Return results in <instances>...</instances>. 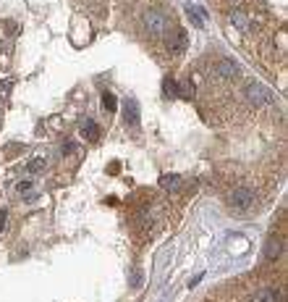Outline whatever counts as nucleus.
Wrapping results in <instances>:
<instances>
[{"mask_svg": "<svg viewBox=\"0 0 288 302\" xmlns=\"http://www.w3.org/2000/svg\"><path fill=\"white\" fill-rule=\"evenodd\" d=\"M173 19L165 11H160V8H152L150 13L144 16V26H147V32L152 34V37H165L168 34V29H171V24Z\"/></svg>", "mask_w": 288, "mask_h": 302, "instance_id": "obj_1", "label": "nucleus"}, {"mask_svg": "<svg viewBox=\"0 0 288 302\" xmlns=\"http://www.w3.org/2000/svg\"><path fill=\"white\" fill-rule=\"evenodd\" d=\"M228 203H230V208H233L236 213H252L254 205H257V197H254V192H252V189L238 187V189L230 192Z\"/></svg>", "mask_w": 288, "mask_h": 302, "instance_id": "obj_2", "label": "nucleus"}, {"mask_svg": "<svg viewBox=\"0 0 288 302\" xmlns=\"http://www.w3.org/2000/svg\"><path fill=\"white\" fill-rule=\"evenodd\" d=\"M246 100L252 105L265 108V105H273V92L265 84H259V81H249L246 84Z\"/></svg>", "mask_w": 288, "mask_h": 302, "instance_id": "obj_3", "label": "nucleus"}, {"mask_svg": "<svg viewBox=\"0 0 288 302\" xmlns=\"http://www.w3.org/2000/svg\"><path fill=\"white\" fill-rule=\"evenodd\" d=\"M215 74L223 79V81H230V79H236L238 76V66L230 58H223L220 63H218V69H215Z\"/></svg>", "mask_w": 288, "mask_h": 302, "instance_id": "obj_4", "label": "nucleus"}, {"mask_svg": "<svg viewBox=\"0 0 288 302\" xmlns=\"http://www.w3.org/2000/svg\"><path fill=\"white\" fill-rule=\"evenodd\" d=\"M265 260H278L281 258V252H283V242L278 239V236H270V239L265 242Z\"/></svg>", "mask_w": 288, "mask_h": 302, "instance_id": "obj_5", "label": "nucleus"}, {"mask_svg": "<svg viewBox=\"0 0 288 302\" xmlns=\"http://www.w3.org/2000/svg\"><path fill=\"white\" fill-rule=\"evenodd\" d=\"M123 121H126V126H131V129H136V126H139V105H136V100H128V103H126Z\"/></svg>", "mask_w": 288, "mask_h": 302, "instance_id": "obj_6", "label": "nucleus"}, {"mask_svg": "<svg viewBox=\"0 0 288 302\" xmlns=\"http://www.w3.org/2000/svg\"><path fill=\"white\" fill-rule=\"evenodd\" d=\"M181 184H183V179L178 176V173H165V176H160V187L165 192H175Z\"/></svg>", "mask_w": 288, "mask_h": 302, "instance_id": "obj_7", "label": "nucleus"}, {"mask_svg": "<svg viewBox=\"0 0 288 302\" xmlns=\"http://www.w3.org/2000/svg\"><path fill=\"white\" fill-rule=\"evenodd\" d=\"M230 21H233V26L241 29V32L249 29V16H246V11H241V8H233V11H230Z\"/></svg>", "mask_w": 288, "mask_h": 302, "instance_id": "obj_8", "label": "nucleus"}, {"mask_svg": "<svg viewBox=\"0 0 288 302\" xmlns=\"http://www.w3.org/2000/svg\"><path fill=\"white\" fill-rule=\"evenodd\" d=\"M81 137L89 142H97L100 140V129H97V124L95 121H81Z\"/></svg>", "mask_w": 288, "mask_h": 302, "instance_id": "obj_9", "label": "nucleus"}, {"mask_svg": "<svg viewBox=\"0 0 288 302\" xmlns=\"http://www.w3.org/2000/svg\"><path fill=\"white\" fill-rule=\"evenodd\" d=\"M278 300H281L278 289H262V292H257V295L252 297V302H278Z\"/></svg>", "mask_w": 288, "mask_h": 302, "instance_id": "obj_10", "label": "nucleus"}, {"mask_svg": "<svg viewBox=\"0 0 288 302\" xmlns=\"http://www.w3.org/2000/svg\"><path fill=\"white\" fill-rule=\"evenodd\" d=\"M186 13H189V19L194 21V26H204V13L199 11L197 5H186Z\"/></svg>", "mask_w": 288, "mask_h": 302, "instance_id": "obj_11", "label": "nucleus"}, {"mask_svg": "<svg viewBox=\"0 0 288 302\" xmlns=\"http://www.w3.org/2000/svg\"><path fill=\"white\" fill-rule=\"evenodd\" d=\"M45 168H48V160H45V158H32L29 166H26V171H29V173H42Z\"/></svg>", "mask_w": 288, "mask_h": 302, "instance_id": "obj_12", "label": "nucleus"}, {"mask_svg": "<svg viewBox=\"0 0 288 302\" xmlns=\"http://www.w3.org/2000/svg\"><path fill=\"white\" fill-rule=\"evenodd\" d=\"M175 95H181V97L191 100V97H194V84H191V81H183V84H175Z\"/></svg>", "mask_w": 288, "mask_h": 302, "instance_id": "obj_13", "label": "nucleus"}, {"mask_svg": "<svg viewBox=\"0 0 288 302\" xmlns=\"http://www.w3.org/2000/svg\"><path fill=\"white\" fill-rule=\"evenodd\" d=\"M16 189H18V195H21V197L34 200V195H32V181H21V184H18Z\"/></svg>", "mask_w": 288, "mask_h": 302, "instance_id": "obj_14", "label": "nucleus"}, {"mask_svg": "<svg viewBox=\"0 0 288 302\" xmlns=\"http://www.w3.org/2000/svg\"><path fill=\"white\" fill-rule=\"evenodd\" d=\"M102 105H105V111H115V95L105 92V95H102Z\"/></svg>", "mask_w": 288, "mask_h": 302, "instance_id": "obj_15", "label": "nucleus"}, {"mask_svg": "<svg viewBox=\"0 0 288 302\" xmlns=\"http://www.w3.org/2000/svg\"><path fill=\"white\" fill-rule=\"evenodd\" d=\"M163 92L168 95V97H175V81L173 79H165L163 81Z\"/></svg>", "mask_w": 288, "mask_h": 302, "instance_id": "obj_16", "label": "nucleus"}, {"mask_svg": "<svg viewBox=\"0 0 288 302\" xmlns=\"http://www.w3.org/2000/svg\"><path fill=\"white\" fill-rule=\"evenodd\" d=\"M5 221H8V213H5V210H0V231L5 228Z\"/></svg>", "mask_w": 288, "mask_h": 302, "instance_id": "obj_17", "label": "nucleus"}, {"mask_svg": "<svg viewBox=\"0 0 288 302\" xmlns=\"http://www.w3.org/2000/svg\"><path fill=\"white\" fill-rule=\"evenodd\" d=\"M73 148H76V145H73V142H68V145H63V155H71V152H73Z\"/></svg>", "mask_w": 288, "mask_h": 302, "instance_id": "obj_18", "label": "nucleus"}]
</instances>
